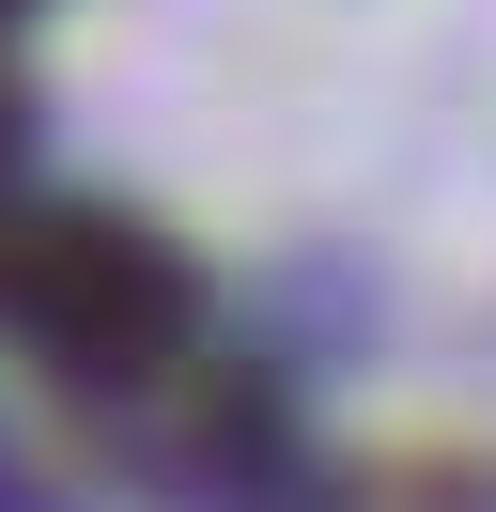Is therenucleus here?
<instances>
[{"label": "nucleus", "mask_w": 496, "mask_h": 512, "mask_svg": "<svg viewBox=\"0 0 496 512\" xmlns=\"http://www.w3.org/2000/svg\"><path fill=\"white\" fill-rule=\"evenodd\" d=\"M0 342H31L62 388H155L202 342V280L171 233L93 202H0Z\"/></svg>", "instance_id": "1"}, {"label": "nucleus", "mask_w": 496, "mask_h": 512, "mask_svg": "<svg viewBox=\"0 0 496 512\" xmlns=\"http://www.w3.org/2000/svg\"><path fill=\"white\" fill-rule=\"evenodd\" d=\"M0 16H16V0H0Z\"/></svg>", "instance_id": "2"}]
</instances>
